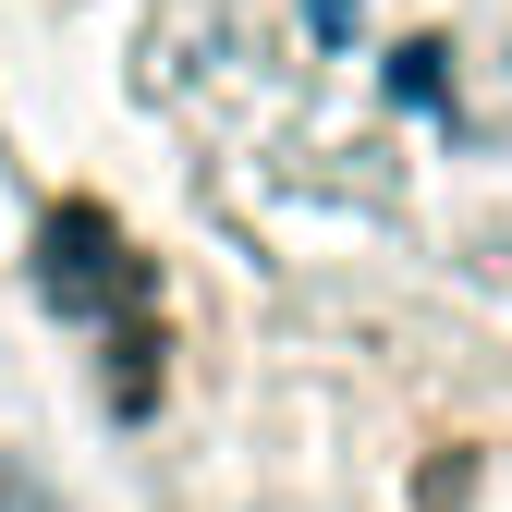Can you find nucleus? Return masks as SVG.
Here are the masks:
<instances>
[{"label":"nucleus","instance_id":"f257e3e1","mask_svg":"<svg viewBox=\"0 0 512 512\" xmlns=\"http://www.w3.org/2000/svg\"><path fill=\"white\" fill-rule=\"evenodd\" d=\"M37 281H49L61 317H98L110 293H135V269H122V232H110L98 208H49V232H37Z\"/></svg>","mask_w":512,"mask_h":512},{"label":"nucleus","instance_id":"f03ea898","mask_svg":"<svg viewBox=\"0 0 512 512\" xmlns=\"http://www.w3.org/2000/svg\"><path fill=\"white\" fill-rule=\"evenodd\" d=\"M0 512H49V500H37V488H25V476H0Z\"/></svg>","mask_w":512,"mask_h":512}]
</instances>
